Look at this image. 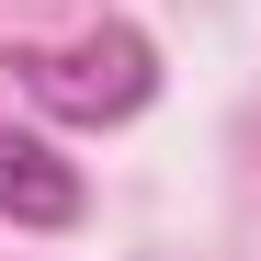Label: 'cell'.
<instances>
[{
  "instance_id": "cell-1",
  "label": "cell",
  "mask_w": 261,
  "mask_h": 261,
  "mask_svg": "<svg viewBox=\"0 0 261 261\" xmlns=\"http://www.w3.org/2000/svg\"><path fill=\"white\" fill-rule=\"evenodd\" d=\"M23 91L46 102L57 125H125V114H148L159 91V46L137 23H91V34H68V46H23Z\"/></svg>"
},
{
  "instance_id": "cell-2",
  "label": "cell",
  "mask_w": 261,
  "mask_h": 261,
  "mask_svg": "<svg viewBox=\"0 0 261 261\" xmlns=\"http://www.w3.org/2000/svg\"><path fill=\"white\" fill-rule=\"evenodd\" d=\"M0 216H12V227H34V239H57V227H80V216H91L80 170H68L46 137H23L12 114H0Z\"/></svg>"
}]
</instances>
